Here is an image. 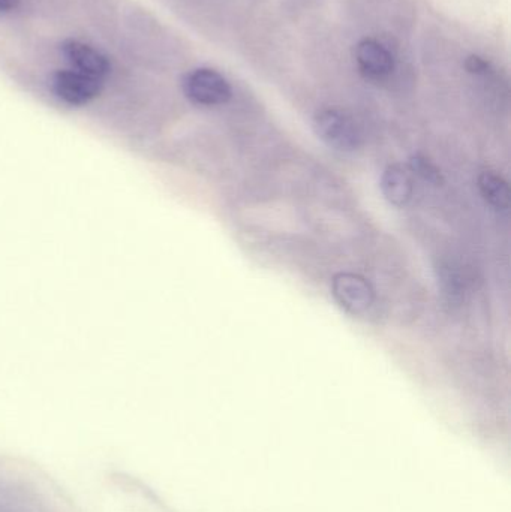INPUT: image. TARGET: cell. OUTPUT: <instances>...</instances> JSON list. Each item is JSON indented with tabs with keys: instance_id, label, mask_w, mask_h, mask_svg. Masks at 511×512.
<instances>
[{
	"instance_id": "obj_2",
	"label": "cell",
	"mask_w": 511,
	"mask_h": 512,
	"mask_svg": "<svg viewBox=\"0 0 511 512\" xmlns=\"http://www.w3.org/2000/svg\"><path fill=\"white\" fill-rule=\"evenodd\" d=\"M183 93L195 105L216 107L224 105L233 96L230 81L212 68H197L185 75L182 81Z\"/></svg>"
},
{
	"instance_id": "obj_8",
	"label": "cell",
	"mask_w": 511,
	"mask_h": 512,
	"mask_svg": "<svg viewBox=\"0 0 511 512\" xmlns=\"http://www.w3.org/2000/svg\"><path fill=\"white\" fill-rule=\"evenodd\" d=\"M479 191L483 200L497 210H507L510 207L511 194L509 183L494 171H485L480 174Z\"/></svg>"
},
{
	"instance_id": "obj_11",
	"label": "cell",
	"mask_w": 511,
	"mask_h": 512,
	"mask_svg": "<svg viewBox=\"0 0 511 512\" xmlns=\"http://www.w3.org/2000/svg\"><path fill=\"white\" fill-rule=\"evenodd\" d=\"M21 0H0V14H9L20 8Z\"/></svg>"
},
{
	"instance_id": "obj_7",
	"label": "cell",
	"mask_w": 511,
	"mask_h": 512,
	"mask_svg": "<svg viewBox=\"0 0 511 512\" xmlns=\"http://www.w3.org/2000/svg\"><path fill=\"white\" fill-rule=\"evenodd\" d=\"M381 189L384 197L393 206H405L413 197L414 183L407 168L402 165H390L381 177Z\"/></svg>"
},
{
	"instance_id": "obj_9",
	"label": "cell",
	"mask_w": 511,
	"mask_h": 512,
	"mask_svg": "<svg viewBox=\"0 0 511 512\" xmlns=\"http://www.w3.org/2000/svg\"><path fill=\"white\" fill-rule=\"evenodd\" d=\"M410 168L417 176L422 177L426 182L435 186H441L444 183L443 174L440 168L423 155H414L410 158Z\"/></svg>"
},
{
	"instance_id": "obj_4",
	"label": "cell",
	"mask_w": 511,
	"mask_h": 512,
	"mask_svg": "<svg viewBox=\"0 0 511 512\" xmlns=\"http://www.w3.org/2000/svg\"><path fill=\"white\" fill-rule=\"evenodd\" d=\"M354 60L360 74L369 81L389 80L396 69V59L389 47L375 38H365L354 48Z\"/></svg>"
},
{
	"instance_id": "obj_6",
	"label": "cell",
	"mask_w": 511,
	"mask_h": 512,
	"mask_svg": "<svg viewBox=\"0 0 511 512\" xmlns=\"http://www.w3.org/2000/svg\"><path fill=\"white\" fill-rule=\"evenodd\" d=\"M65 59L72 65L75 71L83 72L90 77L99 78L104 81L111 71V63L104 53L86 42L78 39H66L60 45Z\"/></svg>"
},
{
	"instance_id": "obj_10",
	"label": "cell",
	"mask_w": 511,
	"mask_h": 512,
	"mask_svg": "<svg viewBox=\"0 0 511 512\" xmlns=\"http://www.w3.org/2000/svg\"><path fill=\"white\" fill-rule=\"evenodd\" d=\"M465 69L470 74L474 75H486L491 71V63L485 59V57L477 56V54H471L465 60Z\"/></svg>"
},
{
	"instance_id": "obj_5",
	"label": "cell",
	"mask_w": 511,
	"mask_h": 512,
	"mask_svg": "<svg viewBox=\"0 0 511 512\" xmlns=\"http://www.w3.org/2000/svg\"><path fill=\"white\" fill-rule=\"evenodd\" d=\"M333 297L351 315H362L374 304L375 292L365 277L338 273L332 280Z\"/></svg>"
},
{
	"instance_id": "obj_1",
	"label": "cell",
	"mask_w": 511,
	"mask_h": 512,
	"mask_svg": "<svg viewBox=\"0 0 511 512\" xmlns=\"http://www.w3.org/2000/svg\"><path fill=\"white\" fill-rule=\"evenodd\" d=\"M315 134L323 143L338 152H356L362 146L359 126L344 111L327 108L314 119Z\"/></svg>"
},
{
	"instance_id": "obj_3",
	"label": "cell",
	"mask_w": 511,
	"mask_h": 512,
	"mask_svg": "<svg viewBox=\"0 0 511 512\" xmlns=\"http://www.w3.org/2000/svg\"><path fill=\"white\" fill-rule=\"evenodd\" d=\"M104 89V81L90 77L75 69H60L51 77L54 95L72 107H81L98 98Z\"/></svg>"
}]
</instances>
